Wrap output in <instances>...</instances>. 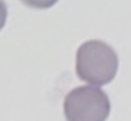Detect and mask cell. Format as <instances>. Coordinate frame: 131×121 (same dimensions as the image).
Wrapping results in <instances>:
<instances>
[{
	"mask_svg": "<svg viewBox=\"0 0 131 121\" xmlns=\"http://www.w3.org/2000/svg\"><path fill=\"white\" fill-rule=\"evenodd\" d=\"M24 6L34 9H48L58 4L59 0H20Z\"/></svg>",
	"mask_w": 131,
	"mask_h": 121,
	"instance_id": "cell-3",
	"label": "cell"
},
{
	"mask_svg": "<svg viewBox=\"0 0 131 121\" xmlns=\"http://www.w3.org/2000/svg\"><path fill=\"white\" fill-rule=\"evenodd\" d=\"M120 59L115 48L101 39H88L77 47L75 72L86 84L102 87L115 78Z\"/></svg>",
	"mask_w": 131,
	"mask_h": 121,
	"instance_id": "cell-1",
	"label": "cell"
},
{
	"mask_svg": "<svg viewBox=\"0 0 131 121\" xmlns=\"http://www.w3.org/2000/svg\"><path fill=\"white\" fill-rule=\"evenodd\" d=\"M0 5H1V11H2V13H1V17H2V22H1V28L4 27V24H5V20H6V15H7V13H6V6H5V2L1 0V2H0Z\"/></svg>",
	"mask_w": 131,
	"mask_h": 121,
	"instance_id": "cell-4",
	"label": "cell"
},
{
	"mask_svg": "<svg viewBox=\"0 0 131 121\" xmlns=\"http://www.w3.org/2000/svg\"><path fill=\"white\" fill-rule=\"evenodd\" d=\"M63 114L67 121H106L111 114V100L100 87L79 85L66 95Z\"/></svg>",
	"mask_w": 131,
	"mask_h": 121,
	"instance_id": "cell-2",
	"label": "cell"
}]
</instances>
